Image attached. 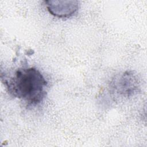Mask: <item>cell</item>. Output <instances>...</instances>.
Returning a JSON list of instances; mask_svg holds the SVG:
<instances>
[{
  "label": "cell",
  "mask_w": 147,
  "mask_h": 147,
  "mask_svg": "<svg viewBox=\"0 0 147 147\" xmlns=\"http://www.w3.org/2000/svg\"><path fill=\"white\" fill-rule=\"evenodd\" d=\"M115 83V86L118 92L127 95L134 93L137 87L136 85L137 80L135 76L130 72H125Z\"/></svg>",
  "instance_id": "obj_3"
},
{
  "label": "cell",
  "mask_w": 147,
  "mask_h": 147,
  "mask_svg": "<svg viewBox=\"0 0 147 147\" xmlns=\"http://www.w3.org/2000/svg\"><path fill=\"white\" fill-rule=\"evenodd\" d=\"M4 82L11 95L29 106L39 104L46 96L47 81L34 67L18 68L14 75Z\"/></svg>",
  "instance_id": "obj_1"
},
{
  "label": "cell",
  "mask_w": 147,
  "mask_h": 147,
  "mask_svg": "<svg viewBox=\"0 0 147 147\" xmlns=\"http://www.w3.org/2000/svg\"><path fill=\"white\" fill-rule=\"evenodd\" d=\"M48 11L58 18H69L74 16L79 9V1H45Z\"/></svg>",
  "instance_id": "obj_2"
}]
</instances>
